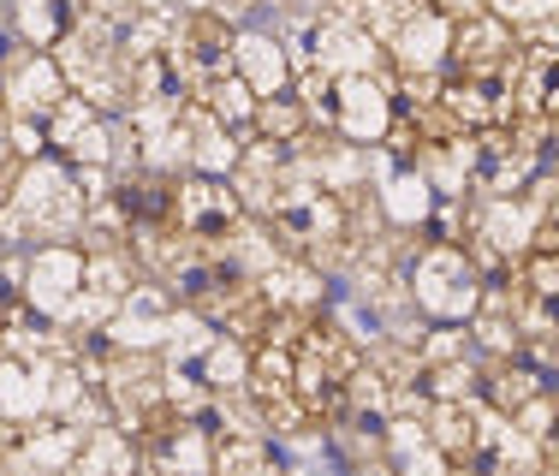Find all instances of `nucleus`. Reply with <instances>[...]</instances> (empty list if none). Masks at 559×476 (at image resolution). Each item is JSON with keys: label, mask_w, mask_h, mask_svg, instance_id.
<instances>
[{"label": "nucleus", "mask_w": 559, "mask_h": 476, "mask_svg": "<svg viewBox=\"0 0 559 476\" xmlns=\"http://www.w3.org/2000/svg\"><path fill=\"white\" fill-rule=\"evenodd\" d=\"M78 286H84V245L78 238H43L19 274V304L55 322Z\"/></svg>", "instance_id": "obj_4"}, {"label": "nucleus", "mask_w": 559, "mask_h": 476, "mask_svg": "<svg viewBox=\"0 0 559 476\" xmlns=\"http://www.w3.org/2000/svg\"><path fill=\"white\" fill-rule=\"evenodd\" d=\"M542 108H548V119L559 114V55L542 66Z\"/></svg>", "instance_id": "obj_21"}, {"label": "nucleus", "mask_w": 559, "mask_h": 476, "mask_svg": "<svg viewBox=\"0 0 559 476\" xmlns=\"http://www.w3.org/2000/svg\"><path fill=\"white\" fill-rule=\"evenodd\" d=\"M488 12H500L506 24H512V31H524V24H536L542 12H554L559 0H483Z\"/></svg>", "instance_id": "obj_20"}, {"label": "nucleus", "mask_w": 559, "mask_h": 476, "mask_svg": "<svg viewBox=\"0 0 559 476\" xmlns=\"http://www.w3.org/2000/svg\"><path fill=\"white\" fill-rule=\"evenodd\" d=\"M233 36L238 24L221 19V12H179V31H173V66H179V84L191 102H203L209 90L221 84L226 72H233Z\"/></svg>", "instance_id": "obj_2"}, {"label": "nucleus", "mask_w": 559, "mask_h": 476, "mask_svg": "<svg viewBox=\"0 0 559 476\" xmlns=\"http://www.w3.org/2000/svg\"><path fill=\"white\" fill-rule=\"evenodd\" d=\"M423 429L452 459V471L476 465L483 459V393H471V400H429Z\"/></svg>", "instance_id": "obj_8"}, {"label": "nucleus", "mask_w": 559, "mask_h": 476, "mask_svg": "<svg viewBox=\"0 0 559 476\" xmlns=\"http://www.w3.org/2000/svg\"><path fill=\"white\" fill-rule=\"evenodd\" d=\"M48 412V388H43V364H24V357L0 352V417L31 423Z\"/></svg>", "instance_id": "obj_14"}, {"label": "nucleus", "mask_w": 559, "mask_h": 476, "mask_svg": "<svg viewBox=\"0 0 559 476\" xmlns=\"http://www.w3.org/2000/svg\"><path fill=\"white\" fill-rule=\"evenodd\" d=\"M518 66H524V43H518V31L500 12L476 7V12H459V19H452L441 72H506L512 78Z\"/></svg>", "instance_id": "obj_3"}, {"label": "nucleus", "mask_w": 559, "mask_h": 476, "mask_svg": "<svg viewBox=\"0 0 559 476\" xmlns=\"http://www.w3.org/2000/svg\"><path fill=\"white\" fill-rule=\"evenodd\" d=\"M191 369H197V376H203L215 393H233V388H245L250 346H245V340H233V334H221V328H215V340L203 346V357H197Z\"/></svg>", "instance_id": "obj_16"}, {"label": "nucleus", "mask_w": 559, "mask_h": 476, "mask_svg": "<svg viewBox=\"0 0 559 476\" xmlns=\"http://www.w3.org/2000/svg\"><path fill=\"white\" fill-rule=\"evenodd\" d=\"M257 293L274 304V310H322L328 304V274L316 269L310 257H280L257 274Z\"/></svg>", "instance_id": "obj_11"}, {"label": "nucleus", "mask_w": 559, "mask_h": 476, "mask_svg": "<svg viewBox=\"0 0 559 476\" xmlns=\"http://www.w3.org/2000/svg\"><path fill=\"white\" fill-rule=\"evenodd\" d=\"M12 304H19V293H12V286H0V322H7V310Z\"/></svg>", "instance_id": "obj_22"}, {"label": "nucleus", "mask_w": 559, "mask_h": 476, "mask_svg": "<svg viewBox=\"0 0 559 476\" xmlns=\"http://www.w3.org/2000/svg\"><path fill=\"white\" fill-rule=\"evenodd\" d=\"M280 7H286V0H280Z\"/></svg>", "instance_id": "obj_24"}, {"label": "nucleus", "mask_w": 559, "mask_h": 476, "mask_svg": "<svg viewBox=\"0 0 559 476\" xmlns=\"http://www.w3.org/2000/svg\"><path fill=\"white\" fill-rule=\"evenodd\" d=\"M393 90H388V66L381 72H340L334 78V131L345 143H381L393 119Z\"/></svg>", "instance_id": "obj_6"}, {"label": "nucleus", "mask_w": 559, "mask_h": 476, "mask_svg": "<svg viewBox=\"0 0 559 476\" xmlns=\"http://www.w3.org/2000/svg\"><path fill=\"white\" fill-rule=\"evenodd\" d=\"M12 24H19L24 48H55L60 31L72 24V0H12Z\"/></svg>", "instance_id": "obj_17"}, {"label": "nucleus", "mask_w": 559, "mask_h": 476, "mask_svg": "<svg viewBox=\"0 0 559 476\" xmlns=\"http://www.w3.org/2000/svg\"><path fill=\"white\" fill-rule=\"evenodd\" d=\"M447 36H452V12L441 0H423L417 12H405V24L388 43V66H447Z\"/></svg>", "instance_id": "obj_10"}, {"label": "nucleus", "mask_w": 559, "mask_h": 476, "mask_svg": "<svg viewBox=\"0 0 559 476\" xmlns=\"http://www.w3.org/2000/svg\"><path fill=\"white\" fill-rule=\"evenodd\" d=\"M376 203L388 215V227H423L435 209V185L417 174V167H388L376 179Z\"/></svg>", "instance_id": "obj_13"}, {"label": "nucleus", "mask_w": 559, "mask_h": 476, "mask_svg": "<svg viewBox=\"0 0 559 476\" xmlns=\"http://www.w3.org/2000/svg\"><path fill=\"white\" fill-rule=\"evenodd\" d=\"M548 150L559 155V114H554V138H548Z\"/></svg>", "instance_id": "obj_23"}, {"label": "nucleus", "mask_w": 559, "mask_h": 476, "mask_svg": "<svg viewBox=\"0 0 559 476\" xmlns=\"http://www.w3.org/2000/svg\"><path fill=\"white\" fill-rule=\"evenodd\" d=\"M233 72L245 78L257 96L292 90V55H286V43L269 36V31H250V24H238V36H233Z\"/></svg>", "instance_id": "obj_12"}, {"label": "nucleus", "mask_w": 559, "mask_h": 476, "mask_svg": "<svg viewBox=\"0 0 559 476\" xmlns=\"http://www.w3.org/2000/svg\"><path fill=\"white\" fill-rule=\"evenodd\" d=\"M209 471L215 476H269L280 471V453L269 435H215L209 441Z\"/></svg>", "instance_id": "obj_15"}, {"label": "nucleus", "mask_w": 559, "mask_h": 476, "mask_svg": "<svg viewBox=\"0 0 559 476\" xmlns=\"http://www.w3.org/2000/svg\"><path fill=\"white\" fill-rule=\"evenodd\" d=\"M203 102H209V114H215L221 126H233V131H250V114H257V90H250L238 72H226V78H221L215 90H209Z\"/></svg>", "instance_id": "obj_19"}, {"label": "nucleus", "mask_w": 559, "mask_h": 476, "mask_svg": "<svg viewBox=\"0 0 559 476\" xmlns=\"http://www.w3.org/2000/svg\"><path fill=\"white\" fill-rule=\"evenodd\" d=\"M304 126H310V114H304V102L292 96V90H274V96H257V114H250V131H262V138H274V143H292Z\"/></svg>", "instance_id": "obj_18"}, {"label": "nucleus", "mask_w": 559, "mask_h": 476, "mask_svg": "<svg viewBox=\"0 0 559 476\" xmlns=\"http://www.w3.org/2000/svg\"><path fill=\"white\" fill-rule=\"evenodd\" d=\"M173 221L191 238L226 245V233L245 221V203H238V191L221 174H179L173 179Z\"/></svg>", "instance_id": "obj_5"}, {"label": "nucleus", "mask_w": 559, "mask_h": 476, "mask_svg": "<svg viewBox=\"0 0 559 476\" xmlns=\"http://www.w3.org/2000/svg\"><path fill=\"white\" fill-rule=\"evenodd\" d=\"M405 293L423 322H471L476 298H483V274L471 269L464 245L423 238V250L405 262Z\"/></svg>", "instance_id": "obj_1"}, {"label": "nucleus", "mask_w": 559, "mask_h": 476, "mask_svg": "<svg viewBox=\"0 0 559 476\" xmlns=\"http://www.w3.org/2000/svg\"><path fill=\"white\" fill-rule=\"evenodd\" d=\"M66 90L72 84H66V72L55 66L48 48H12V55H0V108L7 114H36L43 119Z\"/></svg>", "instance_id": "obj_7"}, {"label": "nucleus", "mask_w": 559, "mask_h": 476, "mask_svg": "<svg viewBox=\"0 0 559 476\" xmlns=\"http://www.w3.org/2000/svg\"><path fill=\"white\" fill-rule=\"evenodd\" d=\"M310 60L328 66V72H381V66H388V48H381L357 19H322V12H316Z\"/></svg>", "instance_id": "obj_9"}]
</instances>
